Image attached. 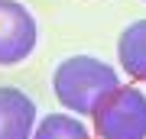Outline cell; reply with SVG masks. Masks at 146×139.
I'll return each instance as SVG.
<instances>
[{"instance_id": "6da1fadb", "label": "cell", "mask_w": 146, "mask_h": 139, "mask_svg": "<svg viewBox=\"0 0 146 139\" xmlns=\"http://www.w3.org/2000/svg\"><path fill=\"white\" fill-rule=\"evenodd\" d=\"M52 88H55L58 103H65V110L91 117L98 110V103L114 88H120V81L107 62L91 58V55H72L65 62H58L52 74Z\"/></svg>"}, {"instance_id": "7a4b0ae2", "label": "cell", "mask_w": 146, "mask_h": 139, "mask_svg": "<svg viewBox=\"0 0 146 139\" xmlns=\"http://www.w3.org/2000/svg\"><path fill=\"white\" fill-rule=\"evenodd\" d=\"M101 139H146V97L133 84H120L91 113Z\"/></svg>"}, {"instance_id": "3957f363", "label": "cell", "mask_w": 146, "mask_h": 139, "mask_svg": "<svg viewBox=\"0 0 146 139\" xmlns=\"http://www.w3.org/2000/svg\"><path fill=\"white\" fill-rule=\"evenodd\" d=\"M39 26L20 0H0V65H16L33 55Z\"/></svg>"}, {"instance_id": "277c9868", "label": "cell", "mask_w": 146, "mask_h": 139, "mask_svg": "<svg viewBox=\"0 0 146 139\" xmlns=\"http://www.w3.org/2000/svg\"><path fill=\"white\" fill-rule=\"evenodd\" d=\"M36 103L20 88H0V139H33Z\"/></svg>"}, {"instance_id": "5b68a950", "label": "cell", "mask_w": 146, "mask_h": 139, "mask_svg": "<svg viewBox=\"0 0 146 139\" xmlns=\"http://www.w3.org/2000/svg\"><path fill=\"white\" fill-rule=\"evenodd\" d=\"M117 55H120V65H123V71L130 78H143L146 81V20L123 29Z\"/></svg>"}, {"instance_id": "8992f818", "label": "cell", "mask_w": 146, "mask_h": 139, "mask_svg": "<svg viewBox=\"0 0 146 139\" xmlns=\"http://www.w3.org/2000/svg\"><path fill=\"white\" fill-rule=\"evenodd\" d=\"M33 139H91V133L84 129L81 120H75L68 113H49L39 120Z\"/></svg>"}]
</instances>
